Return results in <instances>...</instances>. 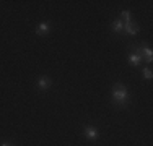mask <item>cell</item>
<instances>
[{
    "mask_svg": "<svg viewBox=\"0 0 153 146\" xmlns=\"http://www.w3.org/2000/svg\"><path fill=\"white\" fill-rule=\"evenodd\" d=\"M112 31L114 32H122L124 31V23L121 20H116L114 23H112Z\"/></svg>",
    "mask_w": 153,
    "mask_h": 146,
    "instance_id": "obj_7",
    "label": "cell"
},
{
    "mask_svg": "<svg viewBox=\"0 0 153 146\" xmlns=\"http://www.w3.org/2000/svg\"><path fill=\"white\" fill-rule=\"evenodd\" d=\"M145 55V60H147V62H152L153 60V52H152V49H150V47H142V57H143Z\"/></svg>",
    "mask_w": 153,
    "mask_h": 146,
    "instance_id": "obj_6",
    "label": "cell"
},
{
    "mask_svg": "<svg viewBox=\"0 0 153 146\" xmlns=\"http://www.w3.org/2000/svg\"><path fill=\"white\" fill-rule=\"evenodd\" d=\"M0 146H12V145H10V143H2Z\"/></svg>",
    "mask_w": 153,
    "mask_h": 146,
    "instance_id": "obj_11",
    "label": "cell"
},
{
    "mask_svg": "<svg viewBox=\"0 0 153 146\" xmlns=\"http://www.w3.org/2000/svg\"><path fill=\"white\" fill-rule=\"evenodd\" d=\"M51 85H52V81H51V78H47V76H41V78L38 80V88L39 89H47Z\"/></svg>",
    "mask_w": 153,
    "mask_h": 146,
    "instance_id": "obj_3",
    "label": "cell"
},
{
    "mask_svg": "<svg viewBox=\"0 0 153 146\" xmlns=\"http://www.w3.org/2000/svg\"><path fill=\"white\" fill-rule=\"evenodd\" d=\"M85 135H86V138H90V140H96L98 138V131H96V128H93V127H86Z\"/></svg>",
    "mask_w": 153,
    "mask_h": 146,
    "instance_id": "obj_5",
    "label": "cell"
},
{
    "mask_svg": "<svg viewBox=\"0 0 153 146\" xmlns=\"http://www.w3.org/2000/svg\"><path fill=\"white\" fill-rule=\"evenodd\" d=\"M112 101L117 105H126L129 102V93H127L124 85H119V83L114 85V88H112Z\"/></svg>",
    "mask_w": 153,
    "mask_h": 146,
    "instance_id": "obj_1",
    "label": "cell"
},
{
    "mask_svg": "<svg viewBox=\"0 0 153 146\" xmlns=\"http://www.w3.org/2000/svg\"><path fill=\"white\" fill-rule=\"evenodd\" d=\"M143 76H145L147 80H152L153 73H152V70H150V68H145V70H143Z\"/></svg>",
    "mask_w": 153,
    "mask_h": 146,
    "instance_id": "obj_9",
    "label": "cell"
},
{
    "mask_svg": "<svg viewBox=\"0 0 153 146\" xmlns=\"http://www.w3.org/2000/svg\"><path fill=\"white\" fill-rule=\"evenodd\" d=\"M129 62L132 65H135V67H138V65H140V62H142V57H138L137 54H130V55H129Z\"/></svg>",
    "mask_w": 153,
    "mask_h": 146,
    "instance_id": "obj_8",
    "label": "cell"
},
{
    "mask_svg": "<svg viewBox=\"0 0 153 146\" xmlns=\"http://www.w3.org/2000/svg\"><path fill=\"white\" fill-rule=\"evenodd\" d=\"M124 32H127L130 36H135L138 34V26L135 23H132V21H127V23H124Z\"/></svg>",
    "mask_w": 153,
    "mask_h": 146,
    "instance_id": "obj_2",
    "label": "cell"
},
{
    "mask_svg": "<svg viewBox=\"0 0 153 146\" xmlns=\"http://www.w3.org/2000/svg\"><path fill=\"white\" fill-rule=\"evenodd\" d=\"M122 18L126 20V23H127V21H130V12H127V10H124V12H122Z\"/></svg>",
    "mask_w": 153,
    "mask_h": 146,
    "instance_id": "obj_10",
    "label": "cell"
},
{
    "mask_svg": "<svg viewBox=\"0 0 153 146\" xmlns=\"http://www.w3.org/2000/svg\"><path fill=\"white\" fill-rule=\"evenodd\" d=\"M51 29V24L49 23H41L38 28H36V34H47Z\"/></svg>",
    "mask_w": 153,
    "mask_h": 146,
    "instance_id": "obj_4",
    "label": "cell"
}]
</instances>
